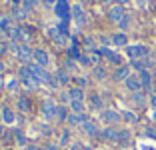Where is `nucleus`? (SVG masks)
<instances>
[{
	"mask_svg": "<svg viewBox=\"0 0 156 150\" xmlns=\"http://www.w3.org/2000/svg\"><path fill=\"white\" fill-rule=\"evenodd\" d=\"M126 56H128L130 60L146 58V56H148V46H144V44H132V46H126Z\"/></svg>",
	"mask_w": 156,
	"mask_h": 150,
	"instance_id": "nucleus-1",
	"label": "nucleus"
},
{
	"mask_svg": "<svg viewBox=\"0 0 156 150\" xmlns=\"http://www.w3.org/2000/svg\"><path fill=\"white\" fill-rule=\"evenodd\" d=\"M138 78H140V84H142V90H152V82H154V76L150 74V70H142L138 72Z\"/></svg>",
	"mask_w": 156,
	"mask_h": 150,
	"instance_id": "nucleus-2",
	"label": "nucleus"
},
{
	"mask_svg": "<svg viewBox=\"0 0 156 150\" xmlns=\"http://www.w3.org/2000/svg\"><path fill=\"white\" fill-rule=\"evenodd\" d=\"M124 84H126V88H128L130 92H140V90H142V84H140L138 74H130V76L124 80Z\"/></svg>",
	"mask_w": 156,
	"mask_h": 150,
	"instance_id": "nucleus-3",
	"label": "nucleus"
},
{
	"mask_svg": "<svg viewBox=\"0 0 156 150\" xmlns=\"http://www.w3.org/2000/svg\"><path fill=\"white\" fill-rule=\"evenodd\" d=\"M124 16H126V14H124L122 6H114V8H110V20H112V22H120Z\"/></svg>",
	"mask_w": 156,
	"mask_h": 150,
	"instance_id": "nucleus-4",
	"label": "nucleus"
},
{
	"mask_svg": "<svg viewBox=\"0 0 156 150\" xmlns=\"http://www.w3.org/2000/svg\"><path fill=\"white\" fill-rule=\"evenodd\" d=\"M132 100H134V104H136V106H144V104L148 102L146 92H144V90H140V92H132Z\"/></svg>",
	"mask_w": 156,
	"mask_h": 150,
	"instance_id": "nucleus-5",
	"label": "nucleus"
},
{
	"mask_svg": "<svg viewBox=\"0 0 156 150\" xmlns=\"http://www.w3.org/2000/svg\"><path fill=\"white\" fill-rule=\"evenodd\" d=\"M102 54L106 56V58L110 60V62H114V64H118V66H122V56L120 54H116V52H110V50H100Z\"/></svg>",
	"mask_w": 156,
	"mask_h": 150,
	"instance_id": "nucleus-6",
	"label": "nucleus"
},
{
	"mask_svg": "<svg viewBox=\"0 0 156 150\" xmlns=\"http://www.w3.org/2000/svg\"><path fill=\"white\" fill-rule=\"evenodd\" d=\"M128 76H130V66H118V70L114 74L116 80H126Z\"/></svg>",
	"mask_w": 156,
	"mask_h": 150,
	"instance_id": "nucleus-7",
	"label": "nucleus"
},
{
	"mask_svg": "<svg viewBox=\"0 0 156 150\" xmlns=\"http://www.w3.org/2000/svg\"><path fill=\"white\" fill-rule=\"evenodd\" d=\"M112 42H114L116 46H128V36H126L124 32H118V34L112 36Z\"/></svg>",
	"mask_w": 156,
	"mask_h": 150,
	"instance_id": "nucleus-8",
	"label": "nucleus"
},
{
	"mask_svg": "<svg viewBox=\"0 0 156 150\" xmlns=\"http://www.w3.org/2000/svg\"><path fill=\"white\" fill-rule=\"evenodd\" d=\"M102 136H104L106 140H110V142H118V130H114V128H106Z\"/></svg>",
	"mask_w": 156,
	"mask_h": 150,
	"instance_id": "nucleus-9",
	"label": "nucleus"
},
{
	"mask_svg": "<svg viewBox=\"0 0 156 150\" xmlns=\"http://www.w3.org/2000/svg\"><path fill=\"white\" fill-rule=\"evenodd\" d=\"M104 120H106V122H110V124H114V122L120 120V114L114 112V110H106V112H104Z\"/></svg>",
	"mask_w": 156,
	"mask_h": 150,
	"instance_id": "nucleus-10",
	"label": "nucleus"
},
{
	"mask_svg": "<svg viewBox=\"0 0 156 150\" xmlns=\"http://www.w3.org/2000/svg\"><path fill=\"white\" fill-rule=\"evenodd\" d=\"M130 140V132L128 130H118V142L120 144H128Z\"/></svg>",
	"mask_w": 156,
	"mask_h": 150,
	"instance_id": "nucleus-11",
	"label": "nucleus"
},
{
	"mask_svg": "<svg viewBox=\"0 0 156 150\" xmlns=\"http://www.w3.org/2000/svg\"><path fill=\"white\" fill-rule=\"evenodd\" d=\"M84 132H86V134H92V136H94V134L98 132V126H96L94 122H84Z\"/></svg>",
	"mask_w": 156,
	"mask_h": 150,
	"instance_id": "nucleus-12",
	"label": "nucleus"
},
{
	"mask_svg": "<svg viewBox=\"0 0 156 150\" xmlns=\"http://www.w3.org/2000/svg\"><path fill=\"white\" fill-rule=\"evenodd\" d=\"M118 26L122 28V30H126V28H130V16H124L122 20L118 22Z\"/></svg>",
	"mask_w": 156,
	"mask_h": 150,
	"instance_id": "nucleus-13",
	"label": "nucleus"
},
{
	"mask_svg": "<svg viewBox=\"0 0 156 150\" xmlns=\"http://www.w3.org/2000/svg\"><path fill=\"white\" fill-rule=\"evenodd\" d=\"M34 56H36V60H38L40 64H46V62H48V58H46V54H44V52H40V50H38V52H36Z\"/></svg>",
	"mask_w": 156,
	"mask_h": 150,
	"instance_id": "nucleus-14",
	"label": "nucleus"
},
{
	"mask_svg": "<svg viewBox=\"0 0 156 150\" xmlns=\"http://www.w3.org/2000/svg\"><path fill=\"white\" fill-rule=\"evenodd\" d=\"M148 104H150L152 108H154V112H156V94H154V92L148 96Z\"/></svg>",
	"mask_w": 156,
	"mask_h": 150,
	"instance_id": "nucleus-15",
	"label": "nucleus"
},
{
	"mask_svg": "<svg viewBox=\"0 0 156 150\" xmlns=\"http://www.w3.org/2000/svg\"><path fill=\"white\" fill-rule=\"evenodd\" d=\"M70 96H72L74 100H80V98H82V92H80V90H70Z\"/></svg>",
	"mask_w": 156,
	"mask_h": 150,
	"instance_id": "nucleus-16",
	"label": "nucleus"
},
{
	"mask_svg": "<svg viewBox=\"0 0 156 150\" xmlns=\"http://www.w3.org/2000/svg\"><path fill=\"white\" fill-rule=\"evenodd\" d=\"M72 108L80 112V110H82V102H80V100H74V102H72Z\"/></svg>",
	"mask_w": 156,
	"mask_h": 150,
	"instance_id": "nucleus-17",
	"label": "nucleus"
},
{
	"mask_svg": "<svg viewBox=\"0 0 156 150\" xmlns=\"http://www.w3.org/2000/svg\"><path fill=\"white\" fill-rule=\"evenodd\" d=\"M124 116H126V120H128V122H132V124L136 122V116H134L132 112H126V114H124Z\"/></svg>",
	"mask_w": 156,
	"mask_h": 150,
	"instance_id": "nucleus-18",
	"label": "nucleus"
},
{
	"mask_svg": "<svg viewBox=\"0 0 156 150\" xmlns=\"http://www.w3.org/2000/svg\"><path fill=\"white\" fill-rule=\"evenodd\" d=\"M48 150H60L58 146H48Z\"/></svg>",
	"mask_w": 156,
	"mask_h": 150,
	"instance_id": "nucleus-19",
	"label": "nucleus"
},
{
	"mask_svg": "<svg viewBox=\"0 0 156 150\" xmlns=\"http://www.w3.org/2000/svg\"><path fill=\"white\" fill-rule=\"evenodd\" d=\"M152 120H154V124H156V112H154V114H152Z\"/></svg>",
	"mask_w": 156,
	"mask_h": 150,
	"instance_id": "nucleus-20",
	"label": "nucleus"
},
{
	"mask_svg": "<svg viewBox=\"0 0 156 150\" xmlns=\"http://www.w3.org/2000/svg\"><path fill=\"white\" fill-rule=\"evenodd\" d=\"M30 150H42V148H38V146H32V148H30Z\"/></svg>",
	"mask_w": 156,
	"mask_h": 150,
	"instance_id": "nucleus-21",
	"label": "nucleus"
},
{
	"mask_svg": "<svg viewBox=\"0 0 156 150\" xmlns=\"http://www.w3.org/2000/svg\"><path fill=\"white\" fill-rule=\"evenodd\" d=\"M98 150H106V148H98Z\"/></svg>",
	"mask_w": 156,
	"mask_h": 150,
	"instance_id": "nucleus-22",
	"label": "nucleus"
}]
</instances>
